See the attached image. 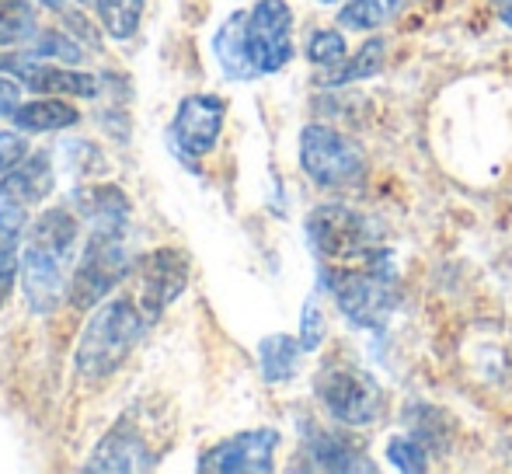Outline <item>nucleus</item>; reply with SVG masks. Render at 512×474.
<instances>
[{
    "label": "nucleus",
    "instance_id": "nucleus-1",
    "mask_svg": "<svg viewBox=\"0 0 512 474\" xmlns=\"http://www.w3.org/2000/svg\"><path fill=\"white\" fill-rule=\"evenodd\" d=\"M293 11L286 0H258L216 28L213 53L230 81L279 74L293 60Z\"/></svg>",
    "mask_w": 512,
    "mask_h": 474
},
{
    "label": "nucleus",
    "instance_id": "nucleus-2",
    "mask_svg": "<svg viewBox=\"0 0 512 474\" xmlns=\"http://www.w3.org/2000/svg\"><path fill=\"white\" fill-rule=\"evenodd\" d=\"M143 321H147V314H140V307L126 297L108 300V304L98 307L88 325H84L81 342H77V373L88 380L112 377L133 353L136 339L143 332Z\"/></svg>",
    "mask_w": 512,
    "mask_h": 474
},
{
    "label": "nucleus",
    "instance_id": "nucleus-3",
    "mask_svg": "<svg viewBox=\"0 0 512 474\" xmlns=\"http://www.w3.org/2000/svg\"><path fill=\"white\" fill-rule=\"evenodd\" d=\"M314 394L331 419L352 429L370 426L384 412V391L377 377L349 359H328L314 377Z\"/></svg>",
    "mask_w": 512,
    "mask_h": 474
},
{
    "label": "nucleus",
    "instance_id": "nucleus-4",
    "mask_svg": "<svg viewBox=\"0 0 512 474\" xmlns=\"http://www.w3.org/2000/svg\"><path fill=\"white\" fill-rule=\"evenodd\" d=\"M300 168L310 182L324 189H349L366 175V157L352 136L342 129H331L324 122H310L300 129Z\"/></svg>",
    "mask_w": 512,
    "mask_h": 474
},
{
    "label": "nucleus",
    "instance_id": "nucleus-5",
    "mask_svg": "<svg viewBox=\"0 0 512 474\" xmlns=\"http://www.w3.org/2000/svg\"><path fill=\"white\" fill-rule=\"evenodd\" d=\"M129 269H133V262H129L126 251V231H91L81 251V262L74 269V279H70L74 307L88 311V307L102 304L105 293H112L126 279Z\"/></svg>",
    "mask_w": 512,
    "mask_h": 474
},
{
    "label": "nucleus",
    "instance_id": "nucleus-6",
    "mask_svg": "<svg viewBox=\"0 0 512 474\" xmlns=\"http://www.w3.org/2000/svg\"><path fill=\"white\" fill-rule=\"evenodd\" d=\"M324 279H328L338 311L356 328H384L391 321V311L398 304V290H394L391 272L370 265V269L328 272Z\"/></svg>",
    "mask_w": 512,
    "mask_h": 474
},
{
    "label": "nucleus",
    "instance_id": "nucleus-7",
    "mask_svg": "<svg viewBox=\"0 0 512 474\" xmlns=\"http://www.w3.org/2000/svg\"><path fill=\"white\" fill-rule=\"evenodd\" d=\"M307 241L324 262H345L373 251L377 234H373L370 217L342 203H324L307 217Z\"/></svg>",
    "mask_w": 512,
    "mask_h": 474
},
{
    "label": "nucleus",
    "instance_id": "nucleus-8",
    "mask_svg": "<svg viewBox=\"0 0 512 474\" xmlns=\"http://www.w3.org/2000/svg\"><path fill=\"white\" fill-rule=\"evenodd\" d=\"M276 447L279 433L276 429H248L230 440L216 443L206 450L199 471L203 474H269L276 468Z\"/></svg>",
    "mask_w": 512,
    "mask_h": 474
},
{
    "label": "nucleus",
    "instance_id": "nucleus-9",
    "mask_svg": "<svg viewBox=\"0 0 512 474\" xmlns=\"http://www.w3.org/2000/svg\"><path fill=\"white\" fill-rule=\"evenodd\" d=\"M70 255L49 248V244L28 241V248L18 258V272H21V293H25L32 314H53L60 304L63 290V272H67Z\"/></svg>",
    "mask_w": 512,
    "mask_h": 474
},
{
    "label": "nucleus",
    "instance_id": "nucleus-10",
    "mask_svg": "<svg viewBox=\"0 0 512 474\" xmlns=\"http://www.w3.org/2000/svg\"><path fill=\"white\" fill-rule=\"evenodd\" d=\"M189 283V255L178 248H161L143 258L140 265V304L147 321L161 318V311L171 300L182 297Z\"/></svg>",
    "mask_w": 512,
    "mask_h": 474
},
{
    "label": "nucleus",
    "instance_id": "nucleus-11",
    "mask_svg": "<svg viewBox=\"0 0 512 474\" xmlns=\"http://www.w3.org/2000/svg\"><path fill=\"white\" fill-rule=\"evenodd\" d=\"M223 116H227V105L216 95H189L178 105L175 122H171L175 147L189 157H206L220 140Z\"/></svg>",
    "mask_w": 512,
    "mask_h": 474
},
{
    "label": "nucleus",
    "instance_id": "nucleus-12",
    "mask_svg": "<svg viewBox=\"0 0 512 474\" xmlns=\"http://www.w3.org/2000/svg\"><path fill=\"white\" fill-rule=\"evenodd\" d=\"M0 70L4 74H18L39 95H77V98H98L102 81L91 74H77V70L46 67L39 56H0Z\"/></svg>",
    "mask_w": 512,
    "mask_h": 474
},
{
    "label": "nucleus",
    "instance_id": "nucleus-13",
    "mask_svg": "<svg viewBox=\"0 0 512 474\" xmlns=\"http://www.w3.org/2000/svg\"><path fill=\"white\" fill-rule=\"evenodd\" d=\"M304 457L310 468L317 471H373V461L363 454V447L349 433H335V429L321 426L304 429Z\"/></svg>",
    "mask_w": 512,
    "mask_h": 474
},
{
    "label": "nucleus",
    "instance_id": "nucleus-14",
    "mask_svg": "<svg viewBox=\"0 0 512 474\" xmlns=\"http://www.w3.org/2000/svg\"><path fill=\"white\" fill-rule=\"evenodd\" d=\"M154 461H157L154 450L143 443V436L129 426H119V429H112L102 443H98L95 454H91V461L84 464V471H91V474H102V471L133 474V471L154 468Z\"/></svg>",
    "mask_w": 512,
    "mask_h": 474
},
{
    "label": "nucleus",
    "instance_id": "nucleus-15",
    "mask_svg": "<svg viewBox=\"0 0 512 474\" xmlns=\"http://www.w3.org/2000/svg\"><path fill=\"white\" fill-rule=\"evenodd\" d=\"M56 178H53V161H49L46 150H35L25 161H18L7 178L0 182V203H14V206H35L53 192Z\"/></svg>",
    "mask_w": 512,
    "mask_h": 474
},
{
    "label": "nucleus",
    "instance_id": "nucleus-16",
    "mask_svg": "<svg viewBox=\"0 0 512 474\" xmlns=\"http://www.w3.org/2000/svg\"><path fill=\"white\" fill-rule=\"evenodd\" d=\"M74 213L91 224V231H126L129 199L115 185H84L74 192Z\"/></svg>",
    "mask_w": 512,
    "mask_h": 474
},
{
    "label": "nucleus",
    "instance_id": "nucleus-17",
    "mask_svg": "<svg viewBox=\"0 0 512 474\" xmlns=\"http://www.w3.org/2000/svg\"><path fill=\"white\" fill-rule=\"evenodd\" d=\"M300 356H304V346H300V339H293V335L276 332L258 342V366H262V377L269 380V384H286V380L297 377Z\"/></svg>",
    "mask_w": 512,
    "mask_h": 474
},
{
    "label": "nucleus",
    "instance_id": "nucleus-18",
    "mask_svg": "<svg viewBox=\"0 0 512 474\" xmlns=\"http://www.w3.org/2000/svg\"><path fill=\"white\" fill-rule=\"evenodd\" d=\"M81 122V112L74 105L60 102V98H42V102H28L14 112V126L21 133H56V129H70Z\"/></svg>",
    "mask_w": 512,
    "mask_h": 474
},
{
    "label": "nucleus",
    "instance_id": "nucleus-19",
    "mask_svg": "<svg viewBox=\"0 0 512 474\" xmlns=\"http://www.w3.org/2000/svg\"><path fill=\"white\" fill-rule=\"evenodd\" d=\"M405 7V0H345L335 14L342 32H377L387 21H394Z\"/></svg>",
    "mask_w": 512,
    "mask_h": 474
},
{
    "label": "nucleus",
    "instance_id": "nucleus-20",
    "mask_svg": "<svg viewBox=\"0 0 512 474\" xmlns=\"http://www.w3.org/2000/svg\"><path fill=\"white\" fill-rule=\"evenodd\" d=\"M384 56H387V42L384 39H366L352 60H342V70H331V74L324 77V84H331V88H345V84L366 81V77L380 74V67H384Z\"/></svg>",
    "mask_w": 512,
    "mask_h": 474
},
{
    "label": "nucleus",
    "instance_id": "nucleus-21",
    "mask_svg": "<svg viewBox=\"0 0 512 474\" xmlns=\"http://www.w3.org/2000/svg\"><path fill=\"white\" fill-rule=\"evenodd\" d=\"M408 429L415 440L425 443L429 454H443L446 443H450V426H446V415L432 405H411L408 408Z\"/></svg>",
    "mask_w": 512,
    "mask_h": 474
},
{
    "label": "nucleus",
    "instance_id": "nucleus-22",
    "mask_svg": "<svg viewBox=\"0 0 512 474\" xmlns=\"http://www.w3.org/2000/svg\"><path fill=\"white\" fill-rule=\"evenodd\" d=\"M95 7H98V21H102L112 39L119 42L133 39L143 18V0H95Z\"/></svg>",
    "mask_w": 512,
    "mask_h": 474
},
{
    "label": "nucleus",
    "instance_id": "nucleus-23",
    "mask_svg": "<svg viewBox=\"0 0 512 474\" xmlns=\"http://www.w3.org/2000/svg\"><path fill=\"white\" fill-rule=\"evenodd\" d=\"M32 241L49 244V248L63 251V255H74V244H77V220L70 210H49L46 217H39L32 231Z\"/></svg>",
    "mask_w": 512,
    "mask_h": 474
},
{
    "label": "nucleus",
    "instance_id": "nucleus-24",
    "mask_svg": "<svg viewBox=\"0 0 512 474\" xmlns=\"http://www.w3.org/2000/svg\"><path fill=\"white\" fill-rule=\"evenodd\" d=\"M35 39V7L25 0H0V46Z\"/></svg>",
    "mask_w": 512,
    "mask_h": 474
},
{
    "label": "nucleus",
    "instance_id": "nucleus-25",
    "mask_svg": "<svg viewBox=\"0 0 512 474\" xmlns=\"http://www.w3.org/2000/svg\"><path fill=\"white\" fill-rule=\"evenodd\" d=\"M345 56H349V46H345L342 32H335V28H317V32H310L307 60L314 63V67H338Z\"/></svg>",
    "mask_w": 512,
    "mask_h": 474
},
{
    "label": "nucleus",
    "instance_id": "nucleus-26",
    "mask_svg": "<svg viewBox=\"0 0 512 474\" xmlns=\"http://www.w3.org/2000/svg\"><path fill=\"white\" fill-rule=\"evenodd\" d=\"M387 461H391V468L398 471H408V474H422L429 468V450H425L422 440H415V436H394L391 443H387Z\"/></svg>",
    "mask_w": 512,
    "mask_h": 474
},
{
    "label": "nucleus",
    "instance_id": "nucleus-27",
    "mask_svg": "<svg viewBox=\"0 0 512 474\" xmlns=\"http://www.w3.org/2000/svg\"><path fill=\"white\" fill-rule=\"evenodd\" d=\"M32 56H39V60H60V63H77L84 56V49L77 46L74 39H67V35L60 32H46L39 35V42L32 46Z\"/></svg>",
    "mask_w": 512,
    "mask_h": 474
},
{
    "label": "nucleus",
    "instance_id": "nucleus-28",
    "mask_svg": "<svg viewBox=\"0 0 512 474\" xmlns=\"http://www.w3.org/2000/svg\"><path fill=\"white\" fill-rule=\"evenodd\" d=\"M21 231H25V206L14 203H0V262L14 255L21 241Z\"/></svg>",
    "mask_w": 512,
    "mask_h": 474
},
{
    "label": "nucleus",
    "instance_id": "nucleus-29",
    "mask_svg": "<svg viewBox=\"0 0 512 474\" xmlns=\"http://www.w3.org/2000/svg\"><path fill=\"white\" fill-rule=\"evenodd\" d=\"M321 342H324V314L317 307V300L310 297L304 304V318H300V346H304V353H314V349H321Z\"/></svg>",
    "mask_w": 512,
    "mask_h": 474
},
{
    "label": "nucleus",
    "instance_id": "nucleus-30",
    "mask_svg": "<svg viewBox=\"0 0 512 474\" xmlns=\"http://www.w3.org/2000/svg\"><path fill=\"white\" fill-rule=\"evenodd\" d=\"M25 157H28L25 136H18V133H0V175H7V171H11L18 161H25Z\"/></svg>",
    "mask_w": 512,
    "mask_h": 474
},
{
    "label": "nucleus",
    "instance_id": "nucleus-31",
    "mask_svg": "<svg viewBox=\"0 0 512 474\" xmlns=\"http://www.w3.org/2000/svg\"><path fill=\"white\" fill-rule=\"evenodd\" d=\"M21 109V88L14 81L0 77V116H14Z\"/></svg>",
    "mask_w": 512,
    "mask_h": 474
},
{
    "label": "nucleus",
    "instance_id": "nucleus-32",
    "mask_svg": "<svg viewBox=\"0 0 512 474\" xmlns=\"http://www.w3.org/2000/svg\"><path fill=\"white\" fill-rule=\"evenodd\" d=\"M21 272H18V258H4L0 262V304H4L7 297H11V290H14V279H18Z\"/></svg>",
    "mask_w": 512,
    "mask_h": 474
},
{
    "label": "nucleus",
    "instance_id": "nucleus-33",
    "mask_svg": "<svg viewBox=\"0 0 512 474\" xmlns=\"http://www.w3.org/2000/svg\"><path fill=\"white\" fill-rule=\"evenodd\" d=\"M495 14H499V21H506V25L512 28V0H492Z\"/></svg>",
    "mask_w": 512,
    "mask_h": 474
},
{
    "label": "nucleus",
    "instance_id": "nucleus-34",
    "mask_svg": "<svg viewBox=\"0 0 512 474\" xmlns=\"http://www.w3.org/2000/svg\"><path fill=\"white\" fill-rule=\"evenodd\" d=\"M39 4H46V7H67V4H81V0H39Z\"/></svg>",
    "mask_w": 512,
    "mask_h": 474
},
{
    "label": "nucleus",
    "instance_id": "nucleus-35",
    "mask_svg": "<svg viewBox=\"0 0 512 474\" xmlns=\"http://www.w3.org/2000/svg\"><path fill=\"white\" fill-rule=\"evenodd\" d=\"M317 4H342V0H317Z\"/></svg>",
    "mask_w": 512,
    "mask_h": 474
}]
</instances>
